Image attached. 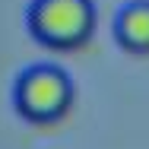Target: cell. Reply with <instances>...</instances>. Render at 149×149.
Masks as SVG:
<instances>
[{"label": "cell", "instance_id": "6da1fadb", "mask_svg": "<svg viewBox=\"0 0 149 149\" xmlns=\"http://www.w3.org/2000/svg\"><path fill=\"white\" fill-rule=\"evenodd\" d=\"M73 98H76V86H73L70 73L51 60L29 63L26 70H19V76L13 83V105L32 124L60 120L70 111Z\"/></svg>", "mask_w": 149, "mask_h": 149}, {"label": "cell", "instance_id": "3957f363", "mask_svg": "<svg viewBox=\"0 0 149 149\" xmlns=\"http://www.w3.org/2000/svg\"><path fill=\"white\" fill-rule=\"evenodd\" d=\"M114 38L130 54H149V0H127L114 13Z\"/></svg>", "mask_w": 149, "mask_h": 149}, {"label": "cell", "instance_id": "7a4b0ae2", "mask_svg": "<svg viewBox=\"0 0 149 149\" xmlns=\"http://www.w3.org/2000/svg\"><path fill=\"white\" fill-rule=\"evenodd\" d=\"M95 0H32L26 10V26L32 38L57 51L86 45L95 32Z\"/></svg>", "mask_w": 149, "mask_h": 149}]
</instances>
